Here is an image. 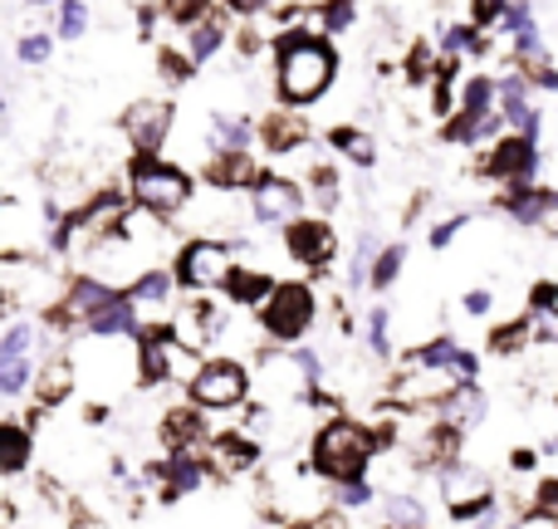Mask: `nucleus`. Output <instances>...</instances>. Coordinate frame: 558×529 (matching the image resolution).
Wrapping results in <instances>:
<instances>
[{"label":"nucleus","instance_id":"b1692460","mask_svg":"<svg viewBox=\"0 0 558 529\" xmlns=\"http://www.w3.org/2000/svg\"><path fill=\"white\" fill-rule=\"evenodd\" d=\"M35 422L25 417H5L0 422V471L5 476H20L29 461H35Z\"/></svg>","mask_w":558,"mask_h":529},{"label":"nucleus","instance_id":"0eeeda50","mask_svg":"<svg viewBox=\"0 0 558 529\" xmlns=\"http://www.w3.org/2000/svg\"><path fill=\"white\" fill-rule=\"evenodd\" d=\"M255 393V373L241 363V358H206L196 368V377L186 383V397L206 412H231V407H245Z\"/></svg>","mask_w":558,"mask_h":529},{"label":"nucleus","instance_id":"ea45409f","mask_svg":"<svg viewBox=\"0 0 558 529\" xmlns=\"http://www.w3.org/2000/svg\"><path fill=\"white\" fill-rule=\"evenodd\" d=\"M49 49H54V39H49V35H25L15 45V55H20V64L35 69V64H45V59H49Z\"/></svg>","mask_w":558,"mask_h":529},{"label":"nucleus","instance_id":"aec40b11","mask_svg":"<svg viewBox=\"0 0 558 529\" xmlns=\"http://www.w3.org/2000/svg\"><path fill=\"white\" fill-rule=\"evenodd\" d=\"M206 461H211L221 476L255 471V461H260V442H255L251 432H221V436H211V446H206Z\"/></svg>","mask_w":558,"mask_h":529},{"label":"nucleus","instance_id":"c9c22d12","mask_svg":"<svg viewBox=\"0 0 558 529\" xmlns=\"http://www.w3.org/2000/svg\"><path fill=\"white\" fill-rule=\"evenodd\" d=\"M387 304H377L373 314H367V348H373V358H392V334H387Z\"/></svg>","mask_w":558,"mask_h":529},{"label":"nucleus","instance_id":"6ab92c4d","mask_svg":"<svg viewBox=\"0 0 558 529\" xmlns=\"http://www.w3.org/2000/svg\"><path fill=\"white\" fill-rule=\"evenodd\" d=\"M485 412H490V397L481 393V383H456L451 397H446L432 417L446 426H456V432H475V426L485 422Z\"/></svg>","mask_w":558,"mask_h":529},{"label":"nucleus","instance_id":"a878e982","mask_svg":"<svg viewBox=\"0 0 558 529\" xmlns=\"http://www.w3.org/2000/svg\"><path fill=\"white\" fill-rule=\"evenodd\" d=\"M172 289H177V269L153 265L128 285V299H133L137 309H157V304H172Z\"/></svg>","mask_w":558,"mask_h":529},{"label":"nucleus","instance_id":"a18cd8bd","mask_svg":"<svg viewBox=\"0 0 558 529\" xmlns=\"http://www.w3.org/2000/svg\"><path fill=\"white\" fill-rule=\"evenodd\" d=\"M534 501H539V510H549L558 520V476H549V481H539V491H534Z\"/></svg>","mask_w":558,"mask_h":529},{"label":"nucleus","instance_id":"5701e85b","mask_svg":"<svg viewBox=\"0 0 558 529\" xmlns=\"http://www.w3.org/2000/svg\"><path fill=\"white\" fill-rule=\"evenodd\" d=\"M436 481H441L446 510H451V505H465V501H481V495H495V491H490V476H485L481 466H471V461L441 466V471H436Z\"/></svg>","mask_w":558,"mask_h":529},{"label":"nucleus","instance_id":"a211bd4d","mask_svg":"<svg viewBox=\"0 0 558 529\" xmlns=\"http://www.w3.org/2000/svg\"><path fill=\"white\" fill-rule=\"evenodd\" d=\"M202 412H206V407L186 402V407H172V412L157 422V436L167 442V452H202V446H211Z\"/></svg>","mask_w":558,"mask_h":529},{"label":"nucleus","instance_id":"79ce46f5","mask_svg":"<svg viewBox=\"0 0 558 529\" xmlns=\"http://www.w3.org/2000/svg\"><path fill=\"white\" fill-rule=\"evenodd\" d=\"M465 226H471V216H451V221H441V226H432V231H426V245H432V251H446V245H451Z\"/></svg>","mask_w":558,"mask_h":529},{"label":"nucleus","instance_id":"f03ea898","mask_svg":"<svg viewBox=\"0 0 558 529\" xmlns=\"http://www.w3.org/2000/svg\"><path fill=\"white\" fill-rule=\"evenodd\" d=\"M377 452H383V436L377 426L357 422V417H328L314 432V446H308V466H314L318 481L328 485H348V481H367Z\"/></svg>","mask_w":558,"mask_h":529},{"label":"nucleus","instance_id":"de8ad7c7","mask_svg":"<svg viewBox=\"0 0 558 529\" xmlns=\"http://www.w3.org/2000/svg\"><path fill=\"white\" fill-rule=\"evenodd\" d=\"M510 466H514V471H534V466H539V456H534V452H514Z\"/></svg>","mask_w":558,"mask_h":529},{"label":"nucleus","instance_id":"c03bdc74","mask_svg":"<svg viewBox=\"0 0 558 529\" xmlns=\"http://www.w3.org/2000/svg\"><path fill=\"white\" fill-rule=\"evenodd\" d=\"M495 309V294L490 289H465V299H461V314L465 318H485Z\"/></svg>","mask_w":558,"mask_h":529},{"label":"nucleus","instance_id":"9b49d317","mask_svg":"<svg viewBox=\"0 0 558 529\" xmlns=\"http://www.w3.org/2000/svg\"><path fill=\"white\" fill-rule=\"evenodd\" d=\"M279 236H284V255L304 269H328L338 261V231L328 226V216H299Z\"/></svg>","mask_w":558,"mask_h":529},{"label":"nucleus","instance_id":"f3484780","mask_svg":"<svg viewBox=\"0 0 558 529\" xmlns=\"http://www.w3.org/2000/svg\"><path fill=\"white\" fill-rule=\"evenodd\" d=\"M143 334V309L128 299V289H118L94 318H84V338H137Z\"/></svg>","mask_w":558,"mask_h":529},{"label":"nucleus","instance_id":"f704fd0d","mask_svg":"<svg viewBox=\"0 0 558 529\" xmlns=\"http://www.w3.org/2000/svg\"><path fill=\"white\" fill-rule=\"evenodd\" d=\"M357 15V0H328L324 10H314V20H308V29H324V35H338V29H348Z\"/></svg>","mask_w":558,"mask_h":529},{"label":"nucleus","instance_id":"864d4df0","mask_svg":"<svg viewBox=\"0 0 558 529\" xmlns=\"http://www.w3.org/2000/svg\"><path fill=\"white\" fill-rule=\"evenodd\" d=\"M422 529H426V525H422Z\"/></svg>","mask_w":558,"mask_h":529},{"label":"nucleus","instance_id":"603ef678","mask_svg":"<svg viewBox=\"0 0 558 529\" xmlns=\"http://www.w3.org/2000/svg\"><path fill=\"white\" fill-rule=\"evenodd\" d=\"M475 5H481V0H475Z\"/></svg>","mask_w":558,"mask_h":529},{"label":"nucleus","instance_id":"ddd939ff","mask_svg":"<svg viewBox=\"0 0 558 529\" xmlns=\"http://www.w3.org/2000/svg\"><path fill=\"white\" fill-rule=\"evenodd\" d=\"M202 177H206L211 192L241 196V192H255V187L265 182V167H260V157L255 153H206Z\"/></svg>","mask_w":558,"mask_h":529},{"label":"nucleus","instance_id":"09e8293b","mask_svg":"<svg viewBox=\"0 0 558 529\" xmlns=\"http://www.w3.org/2000/svg\"><path fill=\"white\" fill-rule=\"evenodd\" d=\"M294 529H343V525H333V520H308V525H294Z\"/></svg>","mask_w":558,"mask_h":529},{"label":"nucleus","instance_id":"72a5a7b5","mask_svg":"<svg viewBox=\"0 0 558 529\" xmlns=\"http://www.w3.org/2000/svg\"><path fill=\"white\" fill-rule=\"evenodd\" d=\"M402 265H407V245L387 241L383 251H377V265H373V289H392L397 275H402Z\"/></svg>","mask_w":558,"mask_h":529},{"label":"nucleus","instance_id":"6e6552de","mask_svg":"<svg viewBox=\"0 0 558 529\" xmlns=\"http://www.w3.org/2000/svg\"><path fill=\"white\" fill-rule=\"evenodd\" d=\"M539 137H524V133H500L490 147H485L481 157V177H490V182L500 187H534V177H539Z\"/></svg>","mask_w":558,"mask_h":529},{"label":"nucleus","instance_id":"58836bf2","mask_svg":"<svg viewBox=\"0 0 558 529\" xmlns=\"http://www.w3.org/2000/svg\"><path fill=\"white\" fill-rule=\"evenodd\" d=\"M530 314H534V318L558 314V285H554V279H539V285L530 289Z\"/></svg>","mask_w":558,"mask_h":529},{"label":"nucleus","instance_id":"c756f323","mask_svg":"<svg viewBox=\"0 0 558 529\" xmlns=\"http://www.w3.org/2000/svg\"><path fill=\"white\" fill-rule=\"evenodd\" d=\"M221 45H226V20L221 15H206V20H196V25L186 29V55H192L196 64H206Z\"/></svg>","mask_w":558,"mask_h":529},{"label":"nucleus","instance_id":"4c0bfd02","mask_svg":"<svg viewBox=\"0 0 558 529\" xmlns=\"http://www.w3.org/2000/svg\"><path fill=\"white\" fill-rule=\"evenodd\" d=\"M84 29H88V5L84 0H64V5H59V35L78 39Z\"/></svg>","mask_w":558,"mask_h":529},{"label":"nucleus","instance_id":"f257e3e1","mask_svg":"<svg viewBox=\"0 0 558 529\" xmlns=\"http://www.w3.org/2000/svg\"><path fill=\"white\" fill-rule=\"evenodd\" d=\"M338 74V59L328 49V39L308 35V29H289L279 35L275 45V88H279V104L289 108H308L333 88Z\"/></svg>","mask_w":558,"mask_h":529},{"label":"nucleus","instance_id":"e433bc0d","mask_svg":"<svg viewBox=\"0 0 558 529\" xmlns=\"http://www.w3.org/2000/svg\"><path fill=\"white\" fill-rule=\"evenodd\" d=\"M373 481H348V485H333V505L338 510H363V505H373Z\"/></svg>","mask_w":558,"mask_h":529},{"label":"nucleus","instance_id":"dca6fc26","mask_svg":"<svg viewBox=\"0 0 558 529\" xmlns=\"http://www.w3.org/2000/svg\"><path fill=\"white\" fill-rule=\"evenodd\" d=\"M412 358L426 368H436V373H451L456 383H475V377H481V358H475L471 348L456 344L451 334H436V338H426V344H416Z\"/></svg>","mask_w":558,"mask_h":529},{"label":"nucleus","instance_id":"412c9836","mask_svg":"<svg viewBox=\"0 0 558 529\" xmlns=\"http://www.w3.org/2000/svg\"><path fill=\"white\" fill-rule=\"evenodd\" d=\"M500 113H505V123H510V133L539 137V108L530 104V79L524 74L500 79Z\"/></svg>","mask_w":558,"mask_h":529},{"label":"nucleus","instance_id":"49530a36","mask_svg":"<svg viewBox=\"0 0 558 529\" xmlns=\"http://www.w3.org/2000/svg\"><path fill=\"white\" fill-rule=\"evenodd\" d=\"M265 5H270V0H226V10H235V15H260Z\"/></svg>","mask_w":558,"mask_h":529},{"label":"nucleus","instance_id":"2eb2a0df","mask_svg":"<svg viewBox=\"0 0 558 529\" xmlns=\"http://www.w3.org/2000/svg\"><path fill=\"white\" fill-rule=\"evenodd\" d=\"M260 147L270 157H289V153H299V147H308V137H314V128H308V118H304V108H270V113L260 118Z\"/></svg>","mask_w":558,"mask_h":529},{"label":"nucleus","instance_id":"3c124183","mask_svg":"<svg viewBox=\"0 0 558 529\" xmlns=\"http://www.w3.org/2000/svg\"><path fill=\"white\" fill-rule=\"evenodd\" d=\"M29 5H45V0H29Z\"/></svg>","mask_w":558,"mask_h":529},{"label":"nucleus","instance_id":"bb28decb","mask_svg":"<svg viewBox=\"0 0 558 529\" xmlns=\"http://www.w3.org/2000/svg\"><path fill=\"white\" fill-rule=\"evenodd\" d=\"M255 137H260V133H255L245 118L211 113V137H206V147H211V153H251Z\"/></svg>","mask_w":558,"mask_h":529},{"label":"nucleus","instance_id":"8fccbe9b","mask_svg":"<svg viewBox=\"0 0 558 529\" xmlns=\"http://www.w3.org/2000/svg\"><path fill=\"white\" fill-rule=\"evenodd\" d=\"M544 456H558V436H549V442H544Z\"/></svg>","mask_w":558,"mask_h":529},{"label":"nucleus","instance_id":"7ed1b4c3","mask_svg":"<svg viewBox=\"0 0 558 529\" xmlns=\"http://www.w3.org/2000/svg\"><path fill=\"white\" fill-rule=\"evenodd\" d=\"M128 192H133V202L143 206V212L172 221L177 212L192 206L196 182L186 167L167 163V157H133V167H128Z\"/></svg>","mask_w":558,"mask_h":529},{"label":"nucleus","instance_id":"2f4dec72","mask_svg":"<svg viewBox=\"0 0 558 529\" xmlns=\"http://www.w3.org/2000/svg\"><path fill=\"white\" fill-rule=\"evenodd\" d=\"M530 344H539V334H534V318H514V324H500V328L490 334V353H495V358L524 353Z\"/></svg>","mask_w":558,"mask_h":529},{"label":"nucleus","instance_id":"473e14b6","mask_svg":"<svg viewBox=\"0 0 558 529\" xmlns=\"http://www.w3.org/2000/svg\"><path fill=\"white\" fill-rule=\"evenodd\" d=\"M35 338H39V328L29 318H15L5 328V338H0V363H29L35 358Z\"/></svg>","mask_w":558,"mask_h":529},{"label":"nucleus","instance_id":"c85d7f7f","mask_svg":"<svg viewBox=\"0 0 558 529\" xmlns=\"http://www.w3.org/2000/svg\"><path fill=\"white\" fill-rule=\"evenodd\" d=\"M308 196H314V206H318V216L324 212H333L338 202H343V177H338V167H328V163H308Z\"/></svg>","mask_w":558,"mask_h":529},{"label":"nucleus","instance_id":"423d86ee","mask_svg":"<svg viewBox=\"0 0 558 529\" xmlns=\"http://www.w3.org/2000/svg\"><path fill=\"white\" fill-rule=\"evenodd\" d=\"M177 285L192 289V294H211V289H226L235 279V269H241V251L226 241H216V236H196V241H186L182 251H177Z\"/></svg>","mask_w":558,"mask_h":529},{"label":"nucleus","instance_id":"37998d69","mask_svg":"<svg viewBox=\"0 0 558 529\" xmlns=\"http://www.w3.org/2000/svg\"><path fill=\"white\" fill-rule=\"evenodd\" d=\"M167 15H172L177 25H186V29H192L196 20H206V15H211V10H206V0H167Z\"/></svg>","mask_w":558,"mask_h":529},{"label":"nucleus","instance_id":"9d476101","mask_svg":"<svg viewBox=\"0 0 558 529\" xmlns=\"http://www.w3.org/2000/svg\"><path fill=\"white\" fill-rule=\"evenodd\" d=\"M304 202H308V187L299 182V177L265 172V182L251 192V216L260 226H279V231H284L289 221L304 216Z\"/></svg>","mask_w":558,"mask_h":529},{"label":"nucleus","instance_id":"7c9ffc66","mask_svg":"<svg viewBox=\"0 0 558 529\" xmlns=\"http://www.w3.org/2000/svg\"><path fill=\"white\" fill-rule=\"evenodd\" d=\"M383 525L387 529H422L426 525V501H416V495L397 491L383 501Z\"/></svg>","mask_w":558,"mask_h":529},{"label":"nucleus","instance_id":"f8f14e48","mask_svg":"<svg viewBox=\"0 0 558 529\" xmlns=\"http://www.w3.org/2000/svg\"><path fill=\"white\" fill-rule=\"evenodd\" d=\"M500 212L514 226H530L558 241V187H505Z\"/></svg>","mask_w":558,"mask_h":529},{"label":"nucleus","instance_id":"4468645a","mask_svg":"<svg viewBox=\"0 0 558 529\" xmlns=\"http://www.w3.org/2000/svg\"><path fill=\"white\" fill-rule=\"evenodd\" d=\"M167 324L177 328V338H182L186 348H211V344H221V328H226V314L211 304V299H202V294H192L186 304H177V314L167 318Z\"/></svg>","mask_w":558,"mask_h":529},{"label":"nucleus","instance_id":"a19ab883","mask_svg":"<svg viewBox=\"0 0 558 529\" xmlns=\"http://www.w3.org/2000/svg\"><path fill=\"white\" fill-rule=\"evenodd\" d=\"M157 64H162V74L172 79V84H182V79H192L196 59L186 55V49H182V55H177V49H162V55H157Z\"/></svg>","mask_w":558,"mask_h":529},{"label":"nucleus","instance_id":"39448f33","mask_svg":"<svg viewBox=\"0 0 558 529\" xmlns=\"http://www.w3.org/2000/svg\"><path fill=\"white\" fill-rule=\"evenodd\" d=\"M255 318H260V334L270 338V344H304L308 328L318 324L314 285H304V279H279L275 294L255 309Z\"/></svg>","mask_w":558,"mask_h":529},{"label":"nucleus","instance_id":"20e7f679","mask_svg":"<svg viewBox=\"0 0 558 529\" xmlns=\"http://www.w3.org/2000/svg\"><path fill=\"white\" fill-rule=\"evenodd\" d=\"M202 363L206 358H196V348H186L172 324H143V334H137V383H192Z\"/></svg>","mask_w":558,"mask_h":529},{"label":"nucleus","instance_id":"cd10ccee","mask_svg":"<svg viewBox=\"0 0 558 529\" xmlns=\"http://www.w3.org/2000/svg\"><path fill=\"white\" fill-rule=\"evenodd\" d=\"M328 147H333L343 163H353V167H373L377 163V143L363 133V128H328Z\"/></svg>","mask_w":558,"mask_h":529},{"label":"nucleus","instance_id":"4be33fe9","mask_svg":"<svg viewBox=\"0 0 558 529\" xmlns=\"http://www.w3.org/2000/svg\"><path fill=\"white\" fill-rule=\"evenodd\" d=\"M74 387H78V363L69 353H54L35 368V402L39 407H59Z\"/></svg>","mask_w":558,"mask_h":529},{"label":"nucleus","instance_id":"1a4fd4ad","mask_svg":"<svg viewBox=\"0 0 558 529\" xmlns=\"http://www.w3.org/2000/svg\"><path fill=\"white\" fill-rule=\"evenodd\" d=\"M172 123H177V108L167 98H143L123 113V137L133 147V157H162L167 137H172Z\"/></svg>","mask_w":558,"mask_h":529},{"label":"nucleus","instance_id":"393cba45","mask_svg":"<svg viewBox=\"0 0 558 529\" xmlns=\"http://www.w3.org/2000/svg\"><path fill=\"white\" fill-rule=\"evenodd\" d=\"M275 285H279L275 275H265V269H255V265H241L235 279L226 285V299H231L235 309H260L265 299L275 294Z\"/></svg>","mask_w":558,"mask_h":529}]
</instances>
